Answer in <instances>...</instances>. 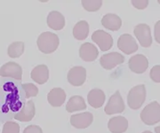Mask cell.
<instances>
[{"instance_id": "cell-30", "label": "cell", "mask_w": 160, "mask_h": 133, "mask_svg": "<svg viewBox=\"0 0 160 133\" xmlns=\"http://www.w3.org/2000/svg\"><path fill=\"white\" fill-rule=\"evenodd\" d=\"M154 36L158 44L160 45V21H157L154 27Z\"/></svg>"}, {"instance_id": "cell-4", "label": "cell", "mask_w": 160, "mask_h": 133, "mask_svg": "<svg viewBox=\"0 0 160 133\" xmlns=\"http://www.w3.org/2000/svg\"><path fill=\"white\" fill-rule=\"evenodd\" d=\"M133 33L141 45L144 48H149L152 45V36L150 28L148 24L140 23L135 26Z\"/></svg>"}, {"instance_id": "cell-22", "label": "cell", "mask_w": 160, "mask_h": 133, "mask_svg": "<svg viewBox=\"0 0 160 133\" xmlns=\"http://www.w3.org/2000/svg\"><path fill=\"white\" fill-rule=\"evenodd\" d=\"M89 34V24L86 21H79L73 28V36L77 40H85Z\"/></svg>"}, {"instance_id": "cell-2", "label": "cell", "mask_w": 160, "mask_h": 133, "mask_svg": "<svg viewBox=\"0 0 160 133\" xmlns=\"http://www.w3.org/2000/svg\"><path fill=\"white\" fill-rule=\"evenodd\" d=\"M146 99V88L144 84L132 87L127 95V104L132 110L139 109Z\"/></svg>"}, {"instance_id": "cell-8", "label": "cell", "mask_w": 160, "mask_h": 133, "mask_svg": "<svg viewBox=\"0 0 160 133\" xmlns=\"http://www.w3.org/2000/svg\"><path fill=\"white\" fill-rule=\"evenodd\" d=\"M67 79L72 86H81L86 83V69L81 66L73 67L69 70L68 75H67Z\"/></svg>"}, {"instance_id": "cell-32", "label": "cell", "mask_w": 160, "mask_h": 133, "mask_svg": "<svg viewBox=\"0 0 160 133\" xmlns=\"http://www.w3.org/2000/svg\"><path fill=\"white\" fill-rule=\"evenodd\" d=\"M142 133H152L151 131H143Z\"/></svg>"}, {"instance_id": "cell-14", "label": "cell", "mask_w": 160, "mask_h": 133, "mask_svg": "<svg viewBox=\"0 0 160 133\" xmlns=\"http://www.w3.org/2000/svg\"><path fill=\"white\" fill-rule=\"evenodd\" d=\"M36 115V107H35L34 102L32 100H29L27 103H25L22 108L14 116V119L17 121L27 122L30 121L34 118Z\"/></svg>"}, {"instance_id": "cell-33", "label": "cell", "mask_w": 160, "mask_h": 133, "mask_svg": "<svg viewBox=\"0 0 160 133\" xmlns=\"http://www.w3.org/2000/svg\"><path fill=\"white\" fill-rule=\"evenodd\" d=\"M158 4L160 5V0H158Z\"/></svg>"}, {"instance_id": "cell-10", "label": "cell", "mask_w": 160, "mask_h": 133, "mask_svg": "<svg viewBox=\"0 0 160 133\" xmlns=\"http://www.w3.org/2000/svg\"><path fill=\"white\" fill-rule=\"evenodd\" d=\"M118 47L120 51L129 55L137 51L138 44L133 36L129 34H123L118 39Z\"/></svg>"}, {"instance_id": "cell-28", "label": "cell", "mask_w": 160, "mask_h": 133, "mask_svg": "<svg viewBox=\"0 0 160 133\" xmlns=\"http://www.w3.org/2000/svg\"><path fill=\"white\" fill-rule=\"evenodd\" d=\"M131 3L132 5L138 10H144L147 6H149L148 0H132Z\"/></svg>"}, {"instance_id": "cell-13", "label": "cell", "mask_w": 160, "mask_h": 133, "mask_svg": "<svg viewBox=\"0 0 160 133\" xmlns=\"http://www.w3.org/2000/svg\"><path fill=\"white\" fill-rule=\"evenodd\" d=\"M99 51L96 46L91 43H84L79 48V56L84 61L92 62L98 58Z\"/></svg>"}, {"instance_id": "cell-18", "label": "cell", "mask_w": 160, "mask_h": 133, "mask_svg": "<svg viewBox=\"0 0 160 133\" xmlns=\"http://www.w3.org/2000/svg\"><path fill=\"white\" fill-rule=\"evenodd\" d=\"M105 99H106V96H105L104 92L102 90L98 89V88L91 90L87 95L88 103L93 108L102 107L104 104V102H105Z\"/></svg>"}, {"instance_id": "cell-26", "label": "cell", "mask_w": 160, "mask_h": 133, "mask_svg": "<svg viewBox=\"0 0 160 133\" xmlns=\"http://www.w3.org/2000/svg\"><path fill=\"white\" fill-rule=\"evenodd\" d=\"M20 132V125L15 121H8L3 126L2 133H19Z\"/></svg>"}, {"instance_id": "cell-16", "label": "cell", "mask_w": 160, "mask_h": 133, "mask_svg": "<svg viewBox=\"0 0 160 133\" xmlns=\"http://www.w3.org/2000/svg\"><path fill=\"white\" fill-rule=\"evenodd\" d=\"M108 128L111 133H124L128 129V121L124 116H114L108 122Z\"/></svg>"}, {"instance_id": "cell-20", "label": "cell", "mask_w": 160, "mask_h": 133, "mask_svg": "<svg viewBox=\"0 0 160 133\" xmlns=\"http://www.w3.org/2000/svg\"><path fill=\"white\" fill-rule=\"evenodd\" d=\"M102 25L111 31H118L122 26V20L115 13H107L102 19Z\"/></svg>"}, {"instance_id": "cell-5", "label": "cell", "mask_w": 160, "mask_h": 133, "mask_svg": "<svg viewBox=\"0 0 160 133\" xmlns=\"http://www.w3.org/2000/svg\"><path fill=\"white\" fill-rule=\"evenodd\" d=\"M125 110V103L121 97L119 91H117L116 93L109 98L106 107H104V112L109 115H116L121 114Z\"/></svg>"}, {"instance_id": "cell-31", "label": "cell", "mask_w": 160, "mask_h": 133, "mask_svg": "<svg viewBox=\"0 0 160 133\" xmlns=\"http://www.w3.org/2000/svg\"><path fill=\"white\" fill-rule=\"evenodd\" d=\"M155 132L160 133V126H157V127L155 128Z\"/></svg>"}, {"instance_id": "cell-9", "label": "cell", "mask_w": 160, "mask_h": 133, "mask_svg": "<svg viewBox=\"0 0 160 133\" xmlns=\"http://www.w3.org/2000/svg\"><path fill=\"white\" fill-rule=\"evenodd\" d=\"M0 75L2 77H10L15 80L22 79V69L16 62L9 61L5 63L0 69Z\"/></svg>"}, {"instance_id": "cell-6", "label": "cell", "mask_w": 160, "mask_h": 133, "mask_svg": "<svg viewBox=\"0 0 160 133\" xmlns=\"http://www.w3.org/2000/svg\"><path fill=\"white\" fill-rule=\"evenodd\" d=\"M92 40L97 45L100 50L106 52L110 50L113 46V38L110 34L104 30L98 29L92 35Z\"/></svg>"}, {"instance_id": "cell-11", "label": "cell", "mask_w": 160, "mask_h": 133, "mask_svg": "<svg viewBox=\"0 0 160 133\" xmlns=\"http://www.w3.org/2000/svg\"><path fill=\"white\" fill-rule=\"evenodd\" d=\"M128 67L132 72L135 74H143L149 67V60L143 54H136L130 58Z\"/></svg>"}, {"instance_id": "cell-1", "label": "cell", "mask_w": 160, "mask_h": 133, "mask_svg": "<svg viewBox=\"0 0 160 133\" xmlns=\"http://www.w3.org/2000/svg\"><path fill=\"white\" fill-rule=\"evenodd\" d=\"M37 45L40 52L46 54H50L57 50L60 45V39L56 34L46 31L41 33L38 37Z\"/></svg>"}, {"instance_id": "cell-19", "label": "cell", "mask_w": 160, "mask_h": 133, "mask_svg": "<svg viewBox=\"0 0 160 133\" xmlns=\"http://www.w3.org/2000/svg\"><path fill=\"white\" fill-rule=\"evenodd\" d=\"M47 26L53 30H61L65 27V18L60 12L52 11L47 16Z\"/></svg>"}, {"instance_id": "cell-21", "label": "cell", "mask_w": 160, "mask_h": 133, "mask_svg": "<svg viewBox=\"0 0 160 133\" xmlns=\"http://www.w3.org/2000/svg\"><path fill=\"white\" fill-rule=\"evenodd\" d=\"M86 108V101L83 97L79 95H75L69 98L68 103L66 105V110L69 113H74L77 111L85 110Z\"/></svg>"}, {"instance_id": "cell-23", "label": "cell", "mask_w": 160, "mask_h": 133, "mask_svg": "<svg viewBox=\"0 0 160 133\" xmlns=\"http://www.w3.org/2000/svg\"><path fill=\"white\" fill-rule=\"evenodd\" d=\"M24 52V43L21 41L13 42L8 46L7 54L12 59L19 58Z\"/></svg>"}, {"instance_id": "cell-7", "label": "cell", "mask_w": 160, "mask_h": 133, "mask_svg": "<svg viewBox=\"0 0 160 133\" xmlns=\"http://www.w3.org/2000/svg\"><path fill=\"white\" fill-rule=\"evenodd\" d=\"M125 57L119 52H109L103 54L100 59V64L104 69L111 70L117 66L124 63Z\"/></svg>"}, {"instance_id": "cell-25", "label": "cell", "mask_w": 160, "mask_h": 133, "mask_svg": "<svg viewBox=\"0 0 160 133\" xmlns=\"http://www.w3.org/2000/svg\"><path fill=\"white\" fill-rule=\"evenodd\" d=\"M22 88L25 93V97L27 98L36 97L38 94V88L36 86L34 83H23Z\"/></svg>"}, {"instance_id": "cell-27", "label": "cell", "mask_w": 160, "mask_h": 133, "mask_svg": "<svg viewBox=\"0 0 160 133\" xmlns=\"http://www.w3.org/2000/svg\"><path fill=\"white\" fill-rule=\"evenodd\" d=\"M149 76L155 83H160V65H156L150 69Z\"/></svg>"}, {"instance_id": "cell-29", "label": "cell", "mask_w": 160, "mask_h": 133, "mask_svg": "<svg viewBox=\"0 0 160 133\" xmlns=\"http://www.w3.org/2000/svg\"><path fill=\"white\" fill-rule=\"evenodd\" d=\"M23 133H43V131L38 125H29L24 129Z\"/></svg>"}, {"instance_id": "cell-3", "label": "cell", "mask_w": 160, "mask_h": 133, "mask_svg": "<svg viewBox=\"0 0 160 133\" xmlns=\"http://www.w3.org/2000/svg\"><path fill=\"white\" fill-rule=\"evenodd\" d=\"M141 120L147 125H154L160 121V104L152 101L148 104L141 112Z\"/></svg>"}, {"instance_id": "cell-12", "label": "cell", "mask_w": 160, "mask_h": 133, "mask_svg": "<svg viewBox=\"0 0 160 133\" xmlns=\"http://www.w3.org/2000/svg\"><path fill=\"white\" fill-rule=\"evenodd\" d=\"M70 124L76 129H86L93 121V116L90 112H84L70 116Z\"/></svg>"}, {"instance_id": "cell-15", "label": "cell", "mask_w": 160, "mask_h": 133, "mask_svg": "<svg viewBox=\"0 0 160 133\" xmlns=\"http://www.w3.org/2000/svg\"><path fill=\"white\" fill-rule=\"evenodd\" d=\"M66 100V93L62 88H53L47 94V101L53 107H62Z\"/></svg>"}, {"instance_id": "cell-17", "label": "cell", "mask_w": 160, "mask_h": 133, "mask_svg": "<svg viewBox=\"0 0 160 133\" xmlns=\"http://www.w3.org/2000/svg\"><path fill=\"white\" fill-rule=\"evenodd\" d=\"M30 77L38 84H44L49 79V69L46 65L41 64L36 66L30 73Z\"/></svg>"}, {"instance_id": "cell-24", "label": "cell", "mask_w": 160, "mask_h": 133, "mask_svg": "<svg viewBox=\"0 0 160 133\" xmlns=\"http://www.w3.org/2000/svg\"><path fill=\"white\" fill-rule=\"evenodd\" d=\"M81 5L87 12H96L101 9L102 1L101 0H82Z\"/></svg>"}]
</instances>
